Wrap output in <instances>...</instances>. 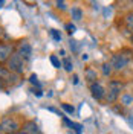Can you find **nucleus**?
Masks as SVG:
<instances>
[{
  "instance_id": "10",
  "label": "nucleus",
  "mask_w": 133,
  "mask_h": 134,
  "mask_svg": "<svg viewBox=\"0 0 133 134\" xmlns=\"http://www.w3.org/2000/svg\"><path fill=\"white\" fill-rule=\"evenodd\" d=\"M84 76H86V81H87L89 84L98 82V73H96V70H93L92 67H87V69H86Z\"/></svg>"
},
{
  "instance_id": "12",
  "label": "nucleus",
  "mask_w": 133,
  "mask_h": 134,
  "mask_svg": "<svg viewBox=\"0 0 133 134\" xmlns=\"http://www.w3.org/2000/svg\"><path fill=\"white\" fill-rule=\"evenodd\" d=\"M124 25H125V27H127L130 32H133V11H130V12H127V14H125Z\"/></svg>"
},
{
  "instance_id": "15",
  "label": "nucleus",
  "mask_w": 133,
  "mask_h": 134,
  "mask_svg": "<svg viewBox=\"0 0 133 134\" xmlns=\"http://www.w3.org/2000/svg\"><path fill=\"white\" fill-rule=\"evenodd\" d=\"M101 72H103V75L104 76H110L112 75L113 69H112V66H110V63H103V66H101Z\"/></svg>"
},
{
  "instance_id": "18",
  "label": "nucleus",
  "mask_w": 133,
  "mask_h": 134,
  "mask_svg": "<svg viewBox=\"0 0 133 134\" xmlns=\"http://www.w3.org/2000/svg\"><path fill=\"white\" fill-rule=\"evenodd\" d=\"M29 82L32 84V85H35L37 88H40V81H38V78H37L35 73H32V75L29 76Z\"/></svg>"
},
{
  "instance_id": "14",
  "label": "nucleus",
  "mask_w": 133,
  "mask_h": 134,
  "mask_svg": "<svg viewBox=\"0 0 133 134\" xmlns=\"http://www.w3.org/2000/svg\"><path fill=\"white\" fill-rule=\"evenodd\" d=\"M70 14H72V18H74L75 21H80L83 18V11H81V8H72Z\"/></svg>"
},
{
  "instance_id": "28",
  "label": "nucleus",
  "mask_w": 133,
  "mask_h": 134,
  "mask_svg": "<svg viewBox=\"0 0 133 134\" xmlns=\"http://www.w3.org/2000/svg\"><path fill=\"white\" fill-rule=\"evenodd\" d=\"M0 134H2V131H0Z\"/></svg>"
},
{
  "instance_id": "22",
  "label": "nucleus",
  "mask_w": 133,
  "mask_h": 134,
  "mask_svg": "<svg viewBox=\"0 0 133 134\" xmlns=\"http://www.w3.org/2000/svg\"><path fill=\"white\" fill-rule=\"evenodd\" d=\"M55 5H57V8L61 9V11H64V9H66V3H64V2H60V0H58Z\"/></svg>"
},
{
  "instance_id": "23",
  "label": "nucleus",
  "mask_w": 133,
  "mask_h": 134,
  "mask_svg": "<svg viewBox=\"0 0 133 134\" xmlns=\"http://www.w3.org/2000/svg\"><path fill=\"white\" fill-rule=\"evenodd\" d=\"M32 93L37 96V98H40V96H43V93H42V90L40 88H32Z\"/></svg>"
},
{
  "instance_id": "11",
  "label": "nucleus",
  "mask_w": 133,
  "mask_h": 134,
  "mask_svg": "<svg viewBox=\"0 0 133 134\" xmlns=\"http://www.w3.org/2000/svg\"><path fill=\"white\" fill-rule=\"evenodd\" d=\"M63 122L66 124V125H69L72 130H74L76 134H83V126L80 125V124H76V122H72V120H69L66 116H63Z\"/></svg>"
},
{
  "instance_id": "9",
  "label": "nucleus",
  "mask_w": 133,
  "mask_h": 134,
  "mask_svg": "<svg viewBox=\"0 0 133 134\" xmlns=\"http://www.w3.org/2000/svg\"><path fill=\"white\" fill-rule=\"evenodd\" d=\"M23 133H26V134H42L38 125H37L34 120H28V122L23 124Z\"/></svg>"
},
{
  "instance_id": "5",
  "label": "nucleus",
  "mask_w": 133,
  "mask_h": 134,
  "mask_svg": "<svg viewBox=\"0 0 133 134\" xmlns=\"http://www.w3.org/2000/svg\"><path fill=\"white\" fill-rule=\"evenodd\" d=\"M18 79H20V75L12 73L8 67L0 64V82H3L5 85H16Z\"/></svg>"
},
{
  "instance_id": "19",
  "label": "nucleus",
  "mask_w": 133,
  "mask_h": 134,
  "mask_svg": "<svg viewBox=\"0 0 133 134\" xmlns=\"http://www.w3.org/2000/svg\"><path fill=\"white\" fill-rule=\"evenodd\" d=\"M49 32H50V35H52V38H54L55 41H60V40H61V34H60L58 31H57V29H50Z\"/></svg>"
},
{
  "instance_id": "2",
  "label": "nucleus",
  "mask_w": 133,
  "mask_h": 134,
  "mask_svg": "<svg viewBox=\"0 0 133 134\" xmlns=\"http://www.w3.org/2000/svg\"><path fill=\"white\" fill-rule=\"evenodd\" d=\"M124 90V84L121 81H116V79H112L109 81V87L106 90V102L107 104H113L115 100H118V98L121 96V92Z\"/></svg>"
},
{
  "instance_id": "16",
  "label": "nucleus",
  "mask_w": 133,
  "mask_h": 134,
  "mask_svg": "<svg viewBox=\"0 0 133 134\" xmlns=\"http://www.w3.org/2000/svg\"><path fill=\"white\" fill-rule=\"evenodd\" d=\"M61 66L64 67V70H66V72H72V69H74L70 58H64V59H63V63H61Z\"/></svg>"
},
{
  "instance_id": "17",
  "label": "nucleus",
  "mask_w": 133,
  "mask_h": 134,
  "mask_svg": "<svg viewBox=\"0 0 133 134\" xmlns=\"http://www.w3.org/2000/svg\"><path fill=\"white\" fill-rule=\"evenodd\" d=\"M49 59H50L52 66L55 67V69H60V67H63V66H61V61H60V59L57 58V55H50V57H49Z\"/></svg>"
},
{
  "instance_id": "3",
  "label": "nucleus",
  "mask_w": 133,
  "mask_h": 134,
  "mask_svg": "<svg viewBox=\"0 0 133 134\" xmlns=\"http://www.w3.org/2000/svg\"><path fill=\"white\" fill-rule=\"evenodd\" d=\"M6 67H8L12 73H16V75H22V73H25L26 61L22 58L17 52H14V55H12V57L8 59V63H6Z\"/></svg>"
},
{
  "instance_id": "25",
  "label": "nucleus",
  "mask_w": 133,
  "mask_h": 134,
  "mask_svg": "<svg viewBox=\"0 0 133 134\" xmlns=\"http://www.w3.org/2000/svg\"><path fill=\"white\" fill-rule=\"evenodd\" d=\"M3 88H5V84H3V82H0V90H3Z\"/></svg>"
},
{
  "instance_id": "1",
  "label": "nucleus",
  "mask_w": 133,
  "mask_h": 134,
  "mask_svg": "<svg viewBox=\"0 0 133 134\" xmlns=\"http://www.w3.org/2000/svg\"><path fill=\"white\" fill-rule=\"evenodd\" d=\"M130 59H132V52L130 50H122V52H118L115 53L112 58H110V66L113 70H122L127 67V64L130 63Z\"/></svg>"
},
{
  "instance_id": "26",
  "label": "nucleus",
  "mask_w": 133,
  "mask_h": 134,
  "mask_svg": "<svg viewBox=\"0 0 133 134\" xmlns=\"http://www.w3.org/2000/svg\"><path fill=\"white\" fill-rule=\"evenodd\" d=\"M3 5H5V2H3V0H0V8H2Z\"/></svg>"
},
{
  "instance_id": "24",
  "label": "nucleus",
  "mask_w": 133,
  "mask_h": 134,
  "mask_svg": "<svg viewBox=\"0 0 133 134\" xmlns=\"http://www.w3.org/2000/svg\"><path fill=\"white\" fill-rule=\"evenodd\" d=\"M74 84H78V76L74 75Z\"/></svg>"
},
{
  "instance_id": "20",
  "label": "nucleus",
  "mask_w": 133,
  "mask_h": 134,
  "mask_svg": "<svg viewBox=\"0 0 133 134\" xmlns=\"http://www.w3.org/2000/svg\"><path fill=\"white\" fill-rule=\"evenodd\" d=\"M61 108L64 110L66 113H69V114H74V111H75L74 107L72 105H67V104H61Z\"/></svg>"
},
{
  "instance_id": "7",
  "label": "nucleus",
  "mask_w": 133,
  "mask_h": 134,
  "mask_svg": "<svg viewBox=\"0 0 133 134\" xmlns=\"http://www.w3.org/2000/svg\"><path fill=\"white\" fill-rule=\"evenodd\" d=\"M17 53L25 59V61H28V59H31V57H32V46L28 41H22L17 46Z\"/></svg>"
},
{
  "instance_id": "27",
  "label": "nucleus",
  "mask_w": 133,
  "mask_h": 134,
  "mask_svg": "<svg viewBox=\"0 0 133 134\" xmlns=\"http://www.w3.org/2000/svg\"><path fill=\"white\" fill-rule=\"evenodd\" d=\"M16 134H26V133H23V131H18V133H16Z\"/></svg>"
},
{
  "instance_id": "21",
  "label": "nucleus",
  "mask_w": 133,
  "mask_h": 134,
  "mask_svg": "<svg viewBox=\"0 0 133 134\" xmlns=\"http://www.w3.org/2000/svg\"><path fill=\"white\" fill-rule=\"evenodd\" d=\"M66 29H67V32H69V34H74L75 32V25H72V23H67Z\"/></svg>"
},
{
  "instance_id": "8",
  "label": "nucleus",
  "mask_w": 133,
  "mask_h": 134,
  "mask_svg": "<svg viewBox=\"0 0 133 134\" xmlns=\"http://www.w3.org/2000/svg\"><path fill=\"white\" fill-rule=\"evenodd\" d=\"M90 93L93 96V99H96V100H103L106 98V88L100 82L90 84Z\"/></svg>"
},
{
  "instance_id": "13",
  "label": "nucleus",
  "mask_w": 133,
  "mask_h": 134,
  "mask_svg": "<svg viewBox=\"0 0 133 134\" xmlns=\"http://www.w3.org/2000/svg\"><path fill=\"white\" fill-rule=\"evenodd\" d=\"M121 104L124 107H130L133 104V94H129V93H122L121 94Z\"/></svg>"
},
{
  "instance_id": "6",
  "label": "nucleus",
  "mask_w": 133,
  "mask_h": 134,
  "mask_svg": "<svg viewBox=\"0 0 133 134\" xmlns=\"http://www.w3.org/2000/svg\"><path fill=\"white\" fill-rule=\"evenodd\" d=\"M16 47L12 43H0V64L8 63V59L14 55Z\"/></svg>"
},
{
  "instance_id": "4",
  "label": "nucleus",
  "mask_w": 133,
  "mask_h": 134,
  "mask_svg": "<svg viewBox=\"0 0 133 134\" xmlns=\"http://www.w3.org/2000/svg\"><path fill=\"white\" fill-rule=\"evenodd\" d=\"M0 131L5 134H16L20 131V122L16 117L8 116L0 120Z\"/></svg>"
}]
</instances>
